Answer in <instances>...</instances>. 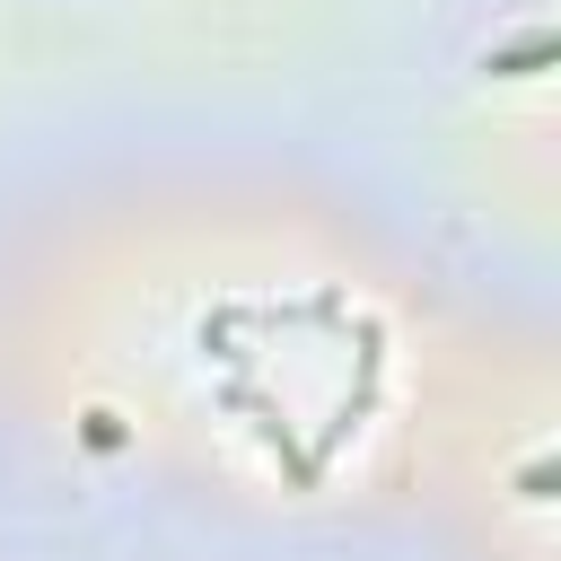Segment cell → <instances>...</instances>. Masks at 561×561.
I'll return each mask as SVG.
<instances>
[{
	"label": "cell",
	"instance_id": "1",
	"mask_svg": "<svg viewBox=\"0 0 561 561\" xmlns=\"http://www.w3.org/2000/svg\"><path fill=\"white\" fill-rule=\"evenodd\" d=\"M543 61H552V35H526V44H508V53H491L482 70H491V79H526V70H543Z\"/></svg>",
	"mask_w": 561,
	"mask_h": 561
},
{
	"label": "cell",
	"instance_id": "2",
	"mask_svg": "<svg viewBox=\"0 0 561 561\" xmlns=\"http://www.w3.org/2000/svg\"><path fill=\"white\" fill-rule=\"evenodd\" d=\"M517 491H526V500H552V456H535V465L517 473Z\"/></svg>",
	"mask_w": 561,
	"mask_h": 561
}]
</instances>
